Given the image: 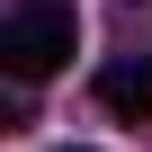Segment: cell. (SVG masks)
I'll return each mask as SVG.
<instances>
[{"instance_id":"obj_1","label":"cell","mask_w":152,"mask_h":152,"mask_svg":"<svg viewBox=\"0 0 152 152\" xmlns=\"http://www.w3.org/2000/svg\"><path fill=\"white\" fill-rule=\"evenodd\" d=\"M72 45H81V27H72V9H54V0H27V9L0 18V63H9V81H45V72H63Z\"/></svg>"},{"instance_id":"obj_2","label":"cell","mask_w":152,"mask_h":152,"mask_svg":"<svg viewBox=\"0 0 152 152\" xmlns=\"http://www.w3.org/2000/svg\"><path fill=\"white\" fill-rule=\"evenodd\" d=\"M99 99H107L125 125H152V63H143V54H116V63L99 72Z\"/></svg>"}]
</instances>
